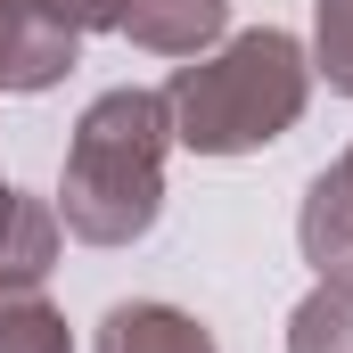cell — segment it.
Instances as JSON below:
<instances>
[{
	"label": "cell",
	"mask_w": 353,
	"mask_h": 353,
	"mask_svg": "<svg viewBox=\"0 0 353 353\" xmlns=\"http://www.w3.org/2000/svg\"><path fill=\"white\" fill-rule=\"evenodd\" d=\"M304 99H312L304 41L279 25H255V33H230L222 50L173 66L165 115H173V140L189 157H255L296 132Z\"/></svg>",
	"instance_id": "6da1fadb"
},
{
	"label": "cell",
	"mask_w": 353,
	"mask_h": 353,
	"mask_svg": "<svg viewBox=\"0 0 353 353\" xmlns=\"http://www.w3.org/2000/svg\"><path fill=\"white\" fill-rule=\"evenodd\" d=\"M165 157H173V115L165 90H107L90 99L66 173H58V222L83 247H132L165 214Z\"/></svg>",
	"instance_id": "7a4b0ae2"
},
{
	"label": "cell",
	"mask_w": 353,
	"mask_h": 353,
	"mask_svg": "<svg viewBox=\"0 0 353 353\" xmlns=\"http://www.w3.org/2000/svg\"><path fill=\"white\" fill-rule=\"evenodd\" d=\"M74 25H58L33 0H0V90H50L74 74Z\"/></svg>",
	"instance_id": "3957f363"
},
{
	"label": "cell",
	"mask_w": 353,
	"mask_h": 353,
	"mask_svg": "<svg viewBox=\"0 0 353 353\" xmlns=\"http://www.w3.org/2000/svg\"><path fill=\"white\" fill-rule=\"evenodd\" d=\"M296 247L321 279L353 288V148L329 165V173L304 189V214H296Z\"/></svg>",
	"instance_id": "277c9868"
},
{
	"label": "cell",
	"mask_w": 353,
	"mask_h": 353,
	"mask_svg": "<svg viewBox=\"0 0 353 353\" xmlns=\"http://www.w3.org/2000/svg\"><path fill=\"white\" fill-rule=\"evenodd\" d=\"M230 25V0H123L115 33H132L157 58H205Z\"/></svg>",
	"instance_id": "5b68a950"
},
{
	"label": "cell",
	"mask_w": 353,
	"mask_h": 353,
	"mask_svg": "<svg viewBox=\"0 0 353 353\" xmlns=\"http://www.w3.org/2000/svg\"><path fill=\"white\" fill-rule=\"evenodd\" d=\"M99 353H214V337L181 304H115L99 321Z\"/></svg>",
	"instance_id": "8992f818"
},
{
	"label": "cell",
	"mask_w": 353,
	"mask_h": 353,
	"mask_svg": "<svg viewBox=\"0 0 353 353\" xmlns=\"http://www.w3.org/2000/svg\"><path fill=\"white\" fill-rule=\"evenodd\" d=\"M288 353H353V288L321 279V288L288 312Z\"/></svg>",
	"instance_id": "52a82bcc"
},
{
	"label": "cell",
	"mask_w": 353,
	"mask_h": 353,
	"mask_svg": "<svg viewBox=\"0 0 353 353\" xmlns=\"http://www.w3.org/2000/svg\"><path fill=\"white\" fill-rule=\"evenodd\" d=\"M0 353H74L66 312H50L41 288L33 296H0Z\"/></svg>",
	"instance_id": "ba28073f"
},
{
	"label": "cell",
	"mask_w": 353,
	"mask_h": 353,
	"mask_svg": "<svg viewBox=\"0 0 353 353\" xmlns=\"http://www.w3.org/2000/svg\"><path fill=\"white\" fill-rule=\"evenodd\" d=\"M312 66L353 99V0H312Z\"/></svg>",
	"instance_id": "9c48e42d"
},
{
	"label": "cell",
	"mask_w": 353,
	"mask_h": 353,
	"mask_svg": "<svg viewBox=\"0 0 353 353\" xmlns=\"http://www.w3.org/2000/svg\"><path fill=\"white\" fill-rule=\"evenodd\" d=\"M33 8H50V17L74 25V33H107V25L123 17V0H33Z\"/></svg>",
	"instance_id": "30bf717a"
}]
</instances>
